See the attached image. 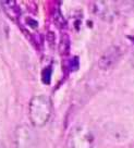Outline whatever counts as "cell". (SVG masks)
<instances>
[{
  "instance_id": "cell-1",
  "label": "cell",
  "mask_w": 134,
  "mask_h": 148,
  "mask_svg": "<svg viewBox=\"0 0 134 148\" xmlns=\"http://www.w3.org/2000/svg\"><path fill=\"white\" fill-rule=\"evenodd\" d=\"M51 114L50 100L45 95H37L28 105V116L34 126L41 127L46 124Z\"/></svg>"
},
{
  "instance_id": "cell-2",
  "label": "cell",
  "mask_w": 134,
  "mask_h": 148,
  "mask_svg": "<svg viewBox=\"0 0 134 148\" xmlns=\"http://www.w3.org/2000/svg\"><path fill=\"white\" fill-rule=\"evenodd\" d=\"M68 147L94 148V136H93L92 132L85 126L75 127L70 134Z\"/></svg>"
},
{
  "instance_id": "cell-3",
  "label": "cell",
  "mask_w": 134,
  "mask_h": 148,
  "mask_svg": "<svg viewBox=\"0 0 134 148\" xmlns=\"http://www.w3.org/2000/svg\"><path fill=\"white\" fill-rule=\"evenodd\" d=\"M121 57V50L118 46H111L99 58L98 65L102 70H108L116 64Z\"/></svg>"
},
{
  "instance_id": "cell-4",
  "label": "cell",
  "mask_w": 134,
  "mask_h": 148,
  "mask_svg": "<svg viewBox=\"0 0 134 148\" xmlns=\"http://www.w3.org/2000/svg\"><path fill=\"white\" fill-rule=\"evenodd\" d=\"M93 7H94L93 11L95 12V14H97L98 16L102 20L110 21L116 15V10L112 7H110V5L107 3V2H95L93 5Z\"/></svg>"
},
{
  "instance_id": "cell-5",
  "label": "cell",
  "mask_w": 134,
  "mask_h": 148,
  "mask_svg": "<svg viewBox=\"0 0 134 148\" xmlns=\"http://www.w3.org/2000/svg\"><path fill=\"white\" fill-rule=\"evenodd\" d=\"M2 7H3V10L8 15H9L11 18H18L19 14H20V9H19L18 5L15 2H12V1H7V2H2Z\"/></svg>"
},
{
  "instance_id": "cell-6",
  "label": "cell",
  "mask_w": 134,
  "mask_h": 148,
  "mask_svg": "<svg viewBox=\"0 0 134 148\" xmlns=\"http://www.w3.org/2000/svg\"><path fill=\"white\" fill-rule=\"evenodd\" d=\"M0 148H5V145L1 143V142H0Z\"/></svg>"
},
{
  "instance_id": "cell-7",
  "label": "cell",
  "mask_w": 134,
  "mask_h": 148,
  "mask_svg": "<svg viewBox=\"0 0 134 148\" xmlns=\"http://www.w3.org/2000/svg\"><path fill=\"white\" fill-rule=\"evenodd\" d=\"M133 62H134V58H133Z\"/></svg>"
}]
</instances>
